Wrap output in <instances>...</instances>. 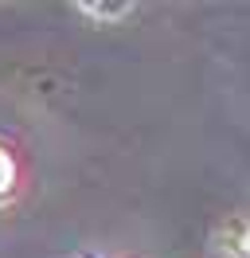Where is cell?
<instances>
[{
  "label": "cell",
  "mask_w": 250,
  "mask_h": 258,
  "mask_svg": "<svg viewBox=\"0 0 250 258\" xmlns=\"http://www.w3.org/2000/svg\"><path fill=\"white\" fill-rule=\"evenodd\" d=\"M4 196H12V161H8V153L0 149V200Z\"/></svg>",
  "instance_id": "obj_1"
},
{
  "label": "cell",
  "mask_w": 250,
  "mask_h": 258,
  "mask_svg": "<svg viewBox=\"0 0 250 258\" xmlns=\"http://www.w3.org/2000/svg\"><path fill=\"white\" fill-rule=\"evenodd\" d=\"M86 12H94V16H102V20H113V16H125L129 4H90Z\"/></svg>",
  "instance_id": "obj_2"
}]
</instances>
